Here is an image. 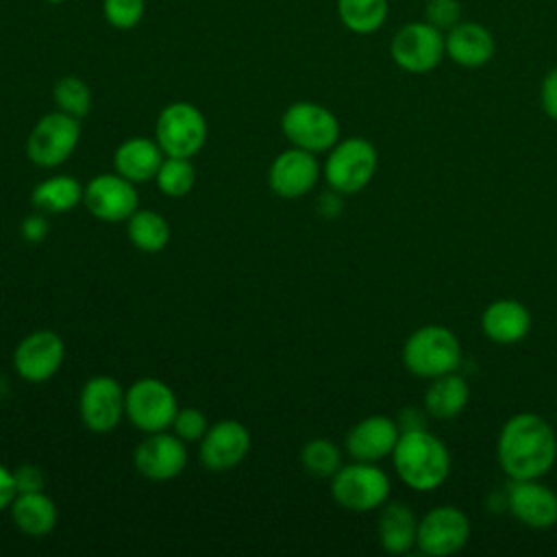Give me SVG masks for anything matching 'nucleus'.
<instances>
[{
	"instance_id": "26",
	"label": "nucleus",
	"mask_w": 557,
	"mask_h": 557,
	"mask_svg": "<svg viewBox=\"0 0 557 557\" xmlns=\"http://www.w3.org/2000/svg\"><path fill=\"white\" fill-rule=\"evenodd\" d=\"M83 191H85V185H81L74 176L57 174L37 183L30 194V200L39 211L67 213L78 202H83Z\"/></svg>"
},
{
	"instance_id": "16",
	"label": "nucleus",
	"mask_w": 557,
	"mask_h": 557,
	"mask_svg": "<svg viewBox=\"0 0 557 557\" xmlns=\"http://www.w3.org/2000/svg\"><path fill=\"white\" fill-rule=\"evenodd\" d=\"M133 463L150 481H170L187 466L185 442L168 431L146 433L133 453Z\"/></svg>"
},
{
	"instance_id": "19",
	"label": "nucleus",
	"mask_w": 557,
	"mask_h": 557,
	"mask_svg": "<svg viewBox=\"0 0 557 557\" xmlns=\"http://www.w3.org/2000/svg\"><path fill=\"white\" fill-rule=\"evenodd\" d=\"M400 433L403 431L394 418L381 413L366 416L346 433L344 448L355 461L376 463L385 457H392Z\"/></svg>"
},
{
	"instance_id": "30",
	"label": "nucleus",
	"mask_w": 557,
	"mask_h": 557,
	"mask_svg": "<svg viewBox=\"0 0 557 557\" xmlns=\"http://www.w3.org/2000/svg\"><path fill=\"white\" fill-rule=\"evenodd\" d=\"M300 463L311 476L331 479L342 468V450L326 437H313L302 446Z\"/></svg>"
},
{
	"instance_id": "6",
	"label": "nucleus",
	"mask_w": 557,
	"mask_h": 557,
	"mask_svg": "<svg viewBox=\"0 0 557 557\" xmlns=\"http://www.w3.org/2000/svg\"><path fill=\"white\" fill-rule=\"evenodd\" d=\"M281 131L296 148L313 154L329 152L339 141V122L331 109L320 102H292L281 115Z\"/></svg>"
},
{
	"instance_id": "25",
	"label": "nucleus",
	"mask_w": 557,
	"mask_h": 557,
	"mask_svg": "<svg viewBox=\"0 0 557 557\" xmlns=\"http://www.w3.org/2000/svg\"><path fill=\"white\" fill-rule=\"evenodd\" d=\"M470 400L468 381L455 372L431 379L424 392V411L435 420L457 418Z\"/></svg>"
},
{
	"instance_id": "12",
	"label": "nucleus",
	"mask_w": 557,
	"mask_h": 557,
	"mask_svg": "<svg viewBox=\"0 0 557 557\" xmlns=\"http://www.w3.org/2000/svg\"><path fill=\"white\" fill-rule=\"evenodd\" d=\"M126 392L117 379L107 374H96L85 381L78 394V416L91 433L113 431L122 418H126L124 405Z\"/></svg>"
},
{
	"instance_id": "13",
	"label": "nucleus",
	"mask_w": 557,
	"mask_h": 557,
	"mask_svg": "<svg viewBox=\"0 0 557 557\" xmlns=\"http://www.w3.org/2000/svg\"><path fill=\"white\" fill-rule=\"evenodd\" d=\"M83 205L102 222H126L139 209V196L133 181L107 172L85 185Z\"/></svg>"
},
{
	"instance_id": "3",
	"label": "nucleus",
	"mask_w": 557,
	"mask_h": 557,
	"mask_svg": "<svg viewBox=\"0 0 557 557\" xmlns=\"http://www.w3.org/2000/svg\"><path fill=\"white\" fill-rule=\"evenodd\" d=\"M403 366L420 379L455 372L461 363V344L444 324H424L411 331L403 346Z\"/></svg>"
},
{
	"instance_id": "17",
	"label": "nucleus",
	"mask_w": 557,
	"mask_h": 557,
	"mask_svg": "<svg viewBox=\"0 0 557 557\" xmlns=\"http://www.w3.org/2000/svg\"><path fill=\"white\" fill-rule=\"evenodd\" d=\"M507 509L520 524L535 531L557 524V494L540 479H509Z\"/></svg>"
},
{
	"instance_id": "7",
	"label": "nucleus",
	"mask_w": 557,
	"mask_h": 557,
	"mask_svg": "<svg viewBox=\"0 0 557 557\" xmlns=\"http://www.w3.org/2000/svg\"><path fill=\"white\" fill-rule=\"evenodd\" d=\"M154 139L165 157L191 159L207 141V120L191 102H170L159 111Z\"/></svg>"
},
{
	"instance_id": "11",
	"label": "nucleus",
	"mask_w": 557,
	"mask_h": 557,
	"mask_svg": "<svg viewBox=\"0 0 557 557\" xmlns=\"http://www.w3.org/2000/svg\"><path fill=\"white\" fill-rule=\"evenodd\" d=\"M470 531L472 527L466 511L455 505H440L418 520L416 546L429 557L455 555L468 544Z\"/></svg>"
},
{
	"instance_id": "33",
	"label": "nucleus",
	"mask_w": 557,
	"mask_h": 557,
	"mask_svg": "<svg viewBox=\"0 0 557 557\" xmlns=\"http://www.w3.org/2000/svg\"><path fill=\"white\" fill-rule=\"evenodd\" d=\"M207 416L196 407H183L176 411L172 420V433L183 442H200L207 433Z\"/></svg>"
},
{
	"instance_id": "10",
	"label": "nucleus",
	"mask_w": 557,
	"mask_h": 557,
	"mask_svg": "<svg viewBox=\"0 0 557 557\" xmlns=\"http://www.w3.org/2000/svg\"><path fill=\"white\" fill-rule=\"evenodd\" d=\"M126 418L141 433H157L172 426L178 411L176 394L172 387L154 376H144L131 383L124 396Z\"/></svg>"
},
{
	"instance_id": "9",
	"label": "nucleus",
	"mask_w": 557,
	"mask_h": 557,
	"mask_svg": "<svg viewBox=\"0 0 557 557\" xmlns=\"http://www.w3.org/2000/svg\"><path fill=\"white\" fill-rule=\"evenodd\" d=\"M81 139V120L63 113L52 111L41 115L28 139H26V154L37 168H59L65 163L72 152L76 150Z\"/></svg>"
},
{
	"instance_id": "18",
	"label": "nucleus",
	"mask_w": 557,
	"mask_h": 557,
	"mask_svg": "<svg viewBox=\"0 0 557 557\" xmlns=\"http://www.w3.org/2000/svg\"><path fill=\"white\" fill-rule=\"evenodd\" d=\"M250 433L237 420L211 424L200 440V461L211 472H226L239 466L250 453Z\"/></svg>"
},
{
	"instance_id": "38",
	"label": "nucleus",
	"mask_w": 557,
	"mask_h": 557,
	"mask_svg": "<svg viewBox=\"0 0 557 557\" xmlns=\"http://www.w3.org/2000/svg\"><path fill=\"white\" fill-rule=\"evenodd\" d=\"M17 496L13 470H9L4 463H0V511L9 509L13 498Z\"/></svg>"
},
{
	"instance_id": "22",
	"label": "nucleus",
	"mask_w": 557,
	"mask_h": 557,
	"mask_svg": "<svg viewBox=\"0 0 557 557\" xmlns=\"http://www.w3.org/2000/svg\"><path fill=\"white\" fill-rule=\"evenodd\" d=\"M379 544L389 555H405L416 546L418 518L403 500H387L379 507Z\"/></svg>"
},
{
	"instance_id": "24",
	"label": "nucleus",
	"mask_w": 557,
	"mask_h": 557,
	"mask_svg": "<svg viewBox=\"0 0 557 557\" xmlns=\"http://www.w3.org/2000/svg\"><path fill=\"white\" fill-rule=\"evenodd\" d=\"M11 518L15 527L30 537H44L57 527V505L41 492H20L11 503Z\"/></svg>"
},
{
	"instance_id": "14",
	"label": "nucleus",
	"mask_w": 557,
	"mask_h": 557,
	"mask_svg": "<svg viewBox=\"0 0 557 557\" xmlns=\"http://www.w3.org/2000/svg\"><path fill=\"white\" fill-rule=\"evenodd\" d=\"M65 359V344L59 333L37 329L20 339L13 350L15 372L28 383H44L52 379Z\"/></svg>"
},
{
	"instance_id": "20",
	"label": "nucleus",
	"mask_w": 557,
	"mask_h": 557,
	"mask_svg": "<svg viewBox=\"0 0 557 557\" xmlns=\"http://www.w3.org/2000/svg\"><path fill=\"white\" fill-rule=\"evenodd\" d=\"M446 57L466 70L483 67L492 61L496 52L494 35L481 22L461 20L444 33Z\"/></svg>"
},
{
	"instance_id": "5",
	"label": "nucleus",
	"mask_w": 557,
	"mask_h": 557,
	"mask_svg": "<svg viewBox=\"0 0 557 557\" xmlns=\"http://www.w3.org/2000/svg\"><path fill=\"white\" fill-rule=\"evenodd\" d=\"M392 483L385 470L372 461L342 463V468L331 476L333 500L348 511L366 513L379 509L389 500Z\"/></svg>"
},
{
	"instance_id": "29",
	"label": "nucleus",
	"mask_w": 557,
	"mask_h": 557,
	"mask_svg": "<svg viewBox=\"0 0 557 557\" xmlns=\"http://www.w3.org/2000/svg\"><path fill=\"white\" fill-rule=\"evenodd\" d=\"M154 183L163 196L183 198L196 185V168H194L191 159L165 157L154 176Z\"/></svg>"
},
{
	"instance_id": "4",
	"label": "nucleus",
	"mask_w": 557,
	"mask_h": 557,
	"mask_svg": "<svg viewBox=\"0 0 557 557\" xmlns=\"http://www.w3.org/2000/svg\"><path fill=\"white\" fill-rule=\"evenodd\" d=\"M376 165L379 154L372 141L366 137H346L329 150L322 174L331 189L342 196H352L370 185L376 174Z\"/></svg>"
},
{
	"instance_id": "35",
	"label": "nucleus",
	"mask_w": 557,
	"mask_h": 557,
	"mask_svg": "<svg viewBox=\"0 0 557 557\" xmlns=\"http://www.w3.org/2000/svg\"><path fill=\"white\" fill-rule=\"evenodd\" d=\"M13 479H15V487H17V494L20 492H41L44 490V483H46V476L41 472L39 466L35 463H22L13 470Z\"/></svg>"
},
{
	"instance_id": "15",
	"label": "nucleus",
	"mask_w": 557,
	"mask_h": 557,
	"mask_svg": "<svg viewBox=\"0 0 557 557\" xmlns=\"http://www.w3.org/2000/svg\"><path fill=\"white\" fill-rule=\"evenodd\" d=\"M322 168L313 152L302 148H287L274 157L268 170L270 189L287 200L302 198L309 194L320 181Z\"/></svg>"
},
{
	"instance_id": "32",
	"label": "nucleus",
	"mask_w": 557,
	"mask_h": 557,
	"mask_svg": "<svg viewBox=\"0 0 557 557\" xmlns=\"http://www.w3.org/2000/svg\"><path fill=\"white\" fill-rule=\"evenodd\" d=\"M146 13V0H102V15L117 30L135 28Z\"/></svg>"
},
{
	"instance_id": "40",
	"label": "nucleus",
	"mask_w": 557,
	"mask_h": 557,
	"mask_svg": "<svg viewBox=\"0 0 557 557\" xmlns=\"http://www.w3.org/2000/svg\"><path fill=\"white\" fill-rule=\"evenodd\" d=\"M46 2H48V4H63L65 0H46Z\"/></svg>"
},
{
	"instance_id": "34",
	"label": "nucleus",
	"mask_w": 557,
	"mask_h": 557,
	"mask_svg": "<svg viewBox=\"0 0 557 557\" xmlns=\"http://www.w3.org/2000/svg\"><path fill=\"white\" fill-rule=\"evenodd\" d=\"M424 22L446 33L457 22H461V2L459 0H426L424 2Z\"/></svg>"
},
{
	"instance_id": "1",
	"label": "nucleus",
	"mask_w": 557,
	"mask_h": 557,
	"mask_svg": "<svg viewBox=\"0 0 557 557\" xmlns=\"http://www.w3.org/2000/svg\"><path fill=\"white\" fill-rule=\"evenodd\" d=\"M496 459L509 479H542L557 461L553 424L533 411L513 413L498 433Z\"/></svg>"
},
{
	"instance_id": "39",
	"label": "nucleus",
	"mask_w": 557,
	"mask_h": 557,
	"mask_svg": "<svg viewBox=\"0 0 557 557\" xmlns=\"http://www.w3.org/2000/svg\"><path fill=\"white\" fill-rule=\"evenodd\" d=\"M342 211V194L331 189L318 198V213L322 218H335Z\"/></svg>"
},
{
	"instance_id": "27",
	"label": "nucleus",
	"mask_w": 557,
	"mask_h": 557,
	"mask_svg": "<svg viewBox=\"0 0 557 557\" xmlns=\"http://www.w3.org/2000/svg\"><path fill=\"white\" fill-rule=\"evenodd\" d=\"M389 15V0H337L342 26L355 35H374Z\"/></svg>"
},
{
	"instance_id": "28",
	"label": "nucleus",
	"mask_w": 557,
	"mask_h": 557,
	"mask_svg": "<svg viewBox=\"0 0 557 557\" xmlns=\"http://www.w3.org/2000/svg\"><path fill=\"white\" fill-rule=\"evenodd\" d=\"M126 235L137 250L159 252L170 242V224L161 213L152 209H137L126 220Z\"/></svg>"
},
{
	"instance_id": "21",
	"label": "nucleus",
	"mask_w": 557,
	"mask_h": 557,
	"mask_svg": "<svg viewBox=\"0 0 557 557\" xmlns=\"http://www.w3.org/2000/svg\"><path fill=\"white\" fill-rule=\"evenodd\" d=\"M481 331L494 344H516L531 331V313L520 300H492L481 313Z\"/></svg>"
},
{
	"instance_id": "37",
	"label": "nucleus",
	"mask_w": 557,
	"mask_h": 557,
	"mask_svg": "<svg viewBox=\"0 0 557 557\" xmlns=\"http://www.w3.org/2000/svg\"><path fill=\"white\" fill-rule=\"evenodd\" d=\"M20 235L28 244H39L48 235V220L41 213L26 215L20 224Z\"/></svg>"
},
{
	"instance_id": "36",
	"label": "nucleus",
	"mask_w": 557,
	"mask_h": 557,
	"mask_svg": "<svg viewBox=\"0 0 557 557\" xmlns=\"http://www.w3.org/2000/svg\"><path fill=\"white\" fill-rule=\"evenodd\" d=\"M540 104L546 117L557 122V67H550L540 83Z\"/></svg>"
},
{
	"instance_id": "31",
	"label": "nucleus",
	"mask_w": 557,
	"mask_h": 557,
	"mask_svg": "<svg viewBox=\"0 0 557 557\" xmlns=\"http://www.w3.org/2000/svg\"><path fill=\"white\" fill-rule=\"evenodd\" d=\"M52 100L59 111L83 120L91 109V89L78 76H61L52 87Z\"/></svg>"
},
{
	"instance_id": "8",
	"label": "nucleus",
	"mask_w": 557,
	"mask_h": 557,
	"mask_svg": "<svg viewBox=\"0 0 557 557\" xmlns=\"http://www.w3.org/2000/svg\"><path fill=\"white\" fill-rule=\"evenodd\" d=\"M389 57L407 74H429L446 57L444 33L424 20L407 22L392 35Z\"/></svg>"
},
{
	"instance_id": "23",
	"label": "nucleus",
	"mask_w": 557,
	"mask_h": 557,
	"mask_svg": "<svg viewBox=\"0 0 557 557\" xmlns=\"http://www.w3.org/2000/svg\"><path fill=\"white\" fill-rule=\"evenodd\" d=\"M165 152L157 144V139L148 137H128L124 139L113 154L115 172L133 183L154 181Z\"/></svg>"
},
{
	"instance_id": "2",
	"label": "nucleus",
	"mask_w": 557,
	"mask_h": 557,
	"mask_svg": "<svg viewBox=\"0 0 557 557\" xmlns=\"http://www.w3.org/2000/svg\"><path fill=\"white\" fill-rule=\"evenodd\" d=\"M392 463L398 479L416 492H433L450 474V453L446 444L424 426L400 433Z\"/></svg>"
}]
</instances>
